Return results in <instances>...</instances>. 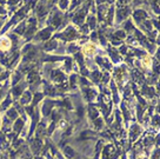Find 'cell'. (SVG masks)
<instances>
[{
    "label": "cell",
    "mask_w": 160,
    "mask_h": 159,
    "mask_svg": "<svg viewBox=\"0 0 160 159\" xmlns=\"http://www.w3.org/2000/svg\"><path fill=\"white\" fill-rule=\"evenodd\" d=\"M9 46H11V41L8 39H0V50L1 51L8 50Z\"/></svg>",
    "instance_id": "6da1fadb"
},
{
    "label": "cell",
    "mask_w": 160,
    "mask_h": 159,
    "mask_svg": "<svg viewBox=\"0 0 160 159\" xmlns=\"http://www.w3.org/2000/svg\"><path fill=\"white\" fill-rule=\"evenodd\" d=\"M94 51H95V46L92 44H87L84 46V52L86 54H92V53H94Z\"/></svg>",
    "instance_id": "7a4b0ae2"
},
{
    "label": "cell",
    "mask_w": 160,
    "mask_h": 159,
    "mask_svg": "<svg viewBox=\"0 0 160 159\" xmlns=\"http://www.w3.org/2000/svg\"><path fill=\"white\" fill-rule=\"evenodd\" d=\"M151 59H150V58H148V57H145V58H144V59H142V64H144V66H145V67H150V66H151Z\"/></svg>",
    "instance_id": "3957f363"
}]
</instances>
